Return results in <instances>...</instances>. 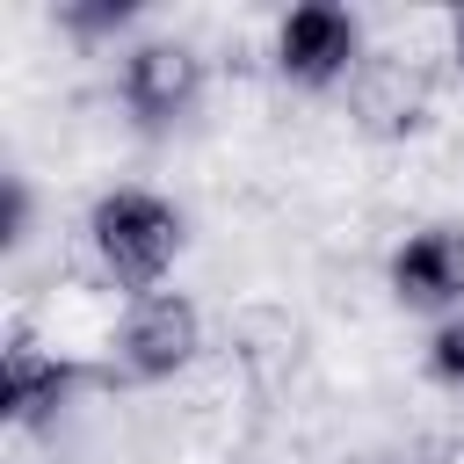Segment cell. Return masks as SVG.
I'll return each instance as SVG.
<instances>
[{
	"mask_svg": "<svg viewBox=\"0 0 464 464\" xmlns=\"http://www.w3.org/2000/svg\"><path fill=\"white\" fill-rule=\"evenodd\" d=\"M72 362H58V355H44L29 334H7V355H0V399H7V420L14 428H29V420H44L65 392H72Z\"/></svg>",
	"mask_w": 464,
	"mask_h": 464,
	"instance_id": "6",
	"label": "cell"
},
{
	"mask_svg": "<svg viewBox=\"0 0 464 464\" xmlns=\"http://www.w3.org/2000/svg\"><path fill=\"white\" fill-rule=\"evenodd\" d=\"M87 239H94V261L123 283V290H138V297H152V283L174 268V254H181V210L167 203V196H152V188H109L94 210H87Z\"/></svg>",
	"mask_w": 464,
	"mask_h": 464,
	"instance_id": "1",
	"label": "cell"
},
{
	"mask_svg": "<svg viewBox=\"0 0 464 464\" xmlns=\"http://www.w3.org/2000/svg\"><path fill=\"white\" fill-rule=\"evenodd\" d=\"M276 65H283V80H297V87H334V80H348V72L362 65V29H355V14L334 7V0L290 7L283 29H276Z\"/></svg>",
	"mask_w": 464,
	"mask_h": 464,
	"instance_id": "2",
	"label": "cell"
},
{
	"mask_svg": "<svg viewBox=\"0 0 464 464\" xmlns=\"http://www.w3.org/2000/svg\"><path fill=\"white\" fill-rule=\"evenodd\" d=\"M392 297L413 312H442L464 297V232L457 225H428L392 254Z\"/></svg>",
	"mask_w": 464,
	"mask_h": 464,
	"instance_id": "5",
	"label": "cell"
},
{
	"mask_svg": "<svg viewBox=\"0 0 464 464\" xmlns=\"http://www.w3.org/2000/svg\"><path fill=\"white\" fill-rule=\"evenodd\" d=\"M457 58H464V7H457Z\"/></svg>",
	"mask_w": 464,
	"mask_h": 464,
	"instance_id": "10",
	"label": "cell"
},
{
	"mask_svg": "<svg viewBox=\"0 0 464 464\" xmlns=\"http://www.w3.org/2000/svg\"><path fill=\"white\" fill-rule=\"evenodd\" d=\"M355 109H362L370 130H413V123H420V80H413L406 65H362Z\"/></svg>",
	"mask_w": 464,
	"mask_h": 464,
	"instance_id": "7",
	"label": "cell"
},
{
	"mask_svg": "<svg viewBox=\"0 0 464 464\" xmlns=\"http://www.w3.org/2000/svg\"><path fill=\"white\" fill-rule=\"evenodd\" d=\"M196 94H203V58H196L188 44L152 36V44H138V51L123 58V102H130V116H138L145 130L181 123V116L196 109Z\"/></svg>",
	"mask_w": 464,
	"mask_h": 464,
	"instance_id": "4",
	"label": "cell"
},
{
	"mask_svg": "<svg viewBox=\"0 0 464 464\" xmlns=\"http://www.w3.org/2000/svg\"><path fill=\"white\" fill-rule=\"evenodd\" d=\"M130 22V0H102V7H65V29L80 36H102V29H123Z\"/></svg>",
	"mask_w": 464,
	"mask_h": 464,
	"instance_id": "9",
	"label": "cell"
},
{
	"mask_svg": "<svg viewBox=\"0 0 464 464\" xmlns=\"http://www.w3.org/2000/svg\"><path fill=\"white\" fill-rule=\"evenodd\" d=\"M428 370H435L442 384H464V312L435 326V341H428Z\"/></svg>",
	"mask_w": 464,
	"mask_h": 464,
	"instance_id": "8",
	"label": "cell"
},
{
	"mask_svg": "<svg viewBox=\"0 0 464 464\" xmlns=\"http://www.w3.org/2000/svg\"><path fill=\"white\" fill-rule=\"evenodd\" d=\"M196 348H203V319H196V304H188V297H174V290L138 297V304L123 312V326H116V370H123V377H138V384L174 377Z\"/></svg>",
	"mask_w": 464,
	"mask_h": 464,
	"instance_id": "3",
	"label": "cell"
}]
</instances>
